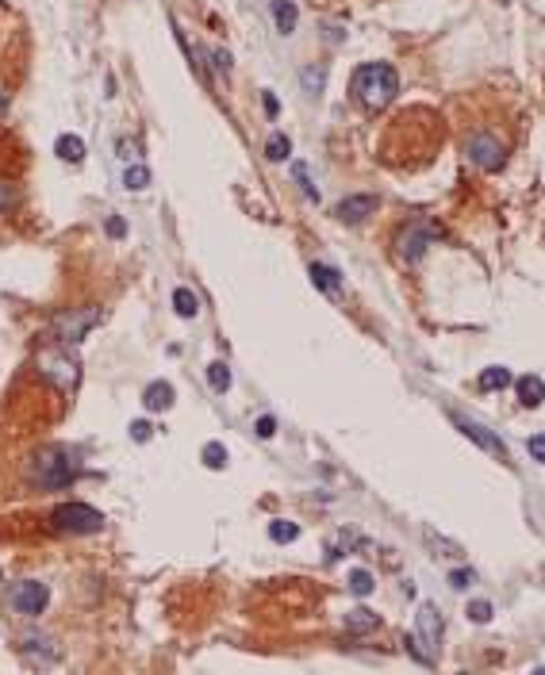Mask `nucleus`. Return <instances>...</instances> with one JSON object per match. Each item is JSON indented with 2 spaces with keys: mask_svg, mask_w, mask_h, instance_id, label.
<instances>
[{
  "mask_svg": "<svg viewBox=\"0 0 545 675\" xmlns=\"http://www.w3.org/2000/svg\"><path fill=\"white\" fill-rule=\"evenodd\" d=\"M211 62H215V70H219L223 77L231 73V54H227V50H211Z\"/></svg>",
  "mask_w": 545,
  "mask_h": 675,
  "instance_id": "72a5a7b5",
  "label": "nucleus"
},
{
  "mask_svg": "<svg viewBox=\"0 0 545 675\" xmlns=\"http://www.w3.org/2000/svg\"><path fill=\"white\" fill-rule=\"evenodd\" d=\"M108 234H111V238H123V234H127V223H123L119 215H111V219H108Z\"/></svg>",
  "mask_w": 545,
  "mask_h": 675,
  "instance_id": "c9c22d12",
  "label": "nucleus"
},
{
  "mask_svg": "<svg viewBox=\"0 0 545 675\" xmlns=\"http://www.w3.org/2000/svg\"><path fill=\"white\" fill-rule=\"evenodd\" d=\"M514 388H519V399H522V407H541L545 384H541V376H538V373H530V376L514 380Z\"/></svg>",
  "mask_w": 545,
  "mask_h": 675,
  "instance_id": "2eb2a0df",
  "label": "nucleus"
},
{
  "mask_svg": "<svg viewBox=\"0 0 545 675\" xmlns=\"http://www.w3.org/2000/svg\"><path fill=\"white\" fill-rule=\"evenodd\" d=\"M50 526L58 529V534H100L104 515L92 510L89 503H62V507H54Z\"/></svg>",
  "mask_w": 545,
  "mask_h": 675,
  "instance_id": "39448f33",
  "label": "nucleus"
},
{
  "mask_svg": "<svg viewBox=\"0 0 545 675\" xmlns=\"http://www.w3.org/2000/svg\"><path fill=\"white\" fill-rule=\"evenodd\" d=\"M296 180H299V185H304L307 199H319V188L312 185V180H307V169H304V165H296Z\"/></svg>",
  "mask_w": 545,
  "mask_h": 675,
  "instance_id": "473e14b6",
  "label": "nucleus"
},
{
  "mask_svg": "<svg viewBox=\"0 0 545 675\" xmlns=\"http://www.w3.org/2000/svg\"><path fill=\"white\" fill-rule=\"evenodd\" d=\"M511 368H503V365H492V368H484L480 373V388L484 392H503L507 384H511Z\"/></svg>",
  "mask_w": 545,
  "mask_h": 675,
  "instance_id": "aec40b11",
  "label": "nucleus"
},
{
  "mask_svg": "<svg viewBox=\"0 0 545 675\" xmlns=\"http://www.w3.org/2000/svg\"><path fill=\"white\" fill-rule=\"evenodd\" d=\"M426 541H430V545H434V549H441V556H461V545H457V541H446V537H438L434 534V529H426Z\"/></svg>",
  "mask_w": 545,
  "mask_h": 675,
  "instance_id": "a878e982",
  "label": "nucleus"
},
{
  "mask_svg": "<svg viewBox=\"0 0 545 675\" xmlns=\"http://www.w3.org/2000/svg\"><path fill=\"white\" fill-rule=\"evenodd\" d=\"M265 158L269 161H288L292 158V142H288V135H269V142H265Z\"/></svg>",
  "mask_w": 545,
  "mask_h": 675,
  "instance_id": "5701e85b",
  "label": "nucleus"
},
{
  "mask_svg": "<svg viewBox=\"0 0 545 675\" xmlns=\"http://www.w3.org/2000/svg\"><path fill=\"white\" fill-rule=\"evenodd\" d=\"M272 23H277L280 35H292L296 23H299V12L292 0H272Z\"/></svg>",
  "mask_w": 545,
  "mask_h": 675,
  "instance_id": "4468645a",
  "label": "nucleus"
},
{
  "mask_svg": "<svg viewBox=\"0 0 545 675\" xmlns=\"http://www.w3.org/2000/svg\"><path fill=\"white\" fill-rule=\"evenodd\" d=\"M323 81H326L323 70H304V89L307 92H319V89H323Z\"/></svg>",
  "mask_w": 545,
  "mask_h": 675,
  "instance_id": "cd10ccee",
  "label": "nucleus"
},
{
  "mask_svg": "<svg viewBox=\"0 0 545 675\" xmlns=\"http://www.w3.org/2000/svg\"><path fill=\"white\" fill-rule=\"evenodd\" d=\"M411 652L419 656L422 664H430L438 656V644H441V610L434 603H422L419 614H415V637H411Z\"/></svg>",
  "mask_w": 545,
  "mask_h": 675,
  "instance_id": "7ed1b4c3",
  "label": "nucleus"
},
{
  "mask_svg": "<svg viewBox=\"0 0 545 675\" xmlns=\"http://www.w3.org/2000/svg\"><path fill=\"white\" fill-rule=\"evenodd\" d=\"M123 188L127 192H143V188H150V169L143 165V161H131V165L123 169Z\"/></svg>",
  "mask_w": 545,
  "mask_h": 675,
  "instance_id": "6ab92c4d",
  "label": "nucleus"
},
{
  "mask_svg": "<svg viewBox=\"0 0 545 675\" xmlns=\"http://www.w3.org/2000/svg\"><path fill=\"white\" fill-rule=\"evenodd\" d=\"M104 311L100 307H62L54 315V338L65 341V346H77V341L89 338L92 326H100Z\"/></svg>",
  "mask_w": 545,
  "mask_h": 675,
  "instance_id": "20e7f679",
  "label": "nucleus"
},
{
  "mask_svg": "<svg viewBox=\"0 0 545 675\" xmlns=\"http://www.w3.org/2000/svg\"><path fill=\"white\" fill-rule=\"evenodd\" d=\"M46 603H50V591H46V583H39V579H23V583H16L12 595H8V606L23 618H39L46 610Z\"/></svg>",
  "mask_w": 545,
  "mask_h": 675,
  "instance_id": "0eeeda50",
  "label": "nucleus"
},
{
  "mask_svg": "<svg viewBox=\"0 0 545 675\" xmlns=\"http://www.w3.org/2000/svg\"><path fill=\"white\" fill-rule=\"evenodd\" d=\"M119 158H123V161H138V142L123 138V142H119Z\"/></svg>",
  "mask_w": 545,
  "mask_h": 675,
  "instance_id": "f704fd0d",
  "label": "nucleus"
},
{
  "mask_svg": "<svg viewBox=\"0 0 545 675\" xmlns=\"http://www.w3.org/2000/svg\"><path fill=\"white\" fill-rule=\"evenodd\" d=\"M208 384L215 388V392H227L231 388V368L223 365V361H211L208 365Z\"/></svg>",
  "mask_w": 545,
  "mask_h": 675,
  "instance_id": "393cba45",
  "label": "nucleus"
},
{
  "mask_svg": "<svg viewBox=\"0 0 545 675\" xmlns=\"http://www.w3.org/2000/svg\"><path fill=\"white\" fill-rule=\"evenodd\" d=\"M261 104H265V116H277V97H272V92H265V97H261Z\"/></svg>",
  "mask_w": 545,
  "mask_h": 675,
  "instance_id": "e433bc0d",
  "label": "nucleus"
},
{
  "mask_svg": "<svg viewBox=\"0 0 545 675\" xmlns=\"http://www.w3.org/2000/svg\"><path fill=\"white\" fill-rule=\"evenodd\" d=\"M453 422H457V430H461L465 437H473V441L480 445V449H488V453H492V457L507 461V445H503V441H500V437H495L492 430H488V426L473 422V418H461V415H453Z\"/></svg>",
  "mask_w": 545,
  "mask_h": 675,
  "instance_id": "1a4fd4ad",
  "label": "nucleus"
},
{
  "mask_svg": "<svg viewBox=\"0 0 545 675\" xmlns=\"http://www.w3.org/2000/svg\"><path fill=\"white\" fill-rule=\"evenodd\" d=\"M396 92H400V73L392 70L388 62H369L353 73V97L369 111L388 108V104L396 100Z\"/></svg>",
  "mask_w": 545,
  "mask_h": 675,
  "instance_id": "f03ea898",
  "label": "nucleus"
},
{
  "mask_svg": "<svg viewBox=\"0 0 545 675\" xmlns=\"http://www.w3.org/2000/svg\"><path fill=\"white\" fill-rule=\"evenodd\" d=\"M8 204H12V188H8V185H0V212H4Z\"/></svg>",
  "mask_w": 545,
  "mask_h": 675,
  "instance_id": "4c0bfd02",
  "label": "nucleus"
},
{
  "mask_svg": "<svg viewBox=\"0 0 545 675\" xmlns=\"http://www.w3.org/2000/svg\"><path fill=\"white\" fill-rule=\"evenodd\" d=\"M468 618H473L476 625H488V622H492V603H488V598H476V603H468Z\"/></svg>",
  "mask_w": 545,
  "mask_h": 675,
  "instance_id": "bb28decb",
  "label": "nucleus"
},
{
  "mask_svg": "<svg viewBox=\"0 0 545 675\" xmlns=\"http://www.w3.org/2000/svg\"><path fill=\"white\" fill-rule=\"evenodd\" d=\"M23 476H27L31 488H39V491H62L81 476V461L73 457L70 449H62V445H46V449H39L31 461H27Z\"/></svg>",
  "mask_w": 545,
  "mask_h": 675,
  "instance_id": "f257e3e1",
  "label": "nucleus"
},
{
  "mask_svg": "<svg viewBox=\"0 0 545 675\" xmlns=\"http://www.w3.org/2000/svg\"><path fill=\"white\" fill-rule=\"evenodd\" d=\"M430 234H434V231H430V226H407V231L400 234V258L415 265V261L422 258V253H426V246H430Z\"/></svg>",
  "mask_w": 545,
  "mask_h": 675,
  "instance_id": "9b49d317",
  "label": "nucleus"
},
{
  "mask_svg": "<svg viewBox=\"0 0 545 675\" xmlns=\"http://www.w3.org/2000/svg\"><path fill=\"white\" fill-rule=\"evenodd\" d=\"M307 273H312V284H315V288L331 292V296H334L338 288H342V273H338V269H331V265H323V261H315V265H312V269H307Z\"/></svg>",
  "mask_w": 545,
  "mask_h": 675,
  "instance_id": "dca6fc26",
  "label": "nucleus"
},
{
  "mask_svg": "<svg viewBox=\"0 0 545 675\" xmlns=\"http://www.w3.org/2000/svg\"><path fill=\"white\" fill-rule=\"evenodd\" d=\"M465 154H468V161H473L476 169H484V173H495V169L503 165V142L495 138L492 131H480V135L468 138Z\"/></svg>",
  "mask_w": 545,
  "mask_h": 675,
  "instance_id": "6e6552de",
  "label": "nucleus"
},
{
  "mask_svg": "<svg viewBox=\"0 0 545 675\" xmlns=\"http://www.w3.org/2000/svg\"><path fill=\"white\" fill-rule=\"evenodd\" d=\"M473 572H465V568H457V572H449V587H453V591H465L468 583H473Z\"/></svg>",
  "mask_w": 545,
  "mask_h": 675,
  "instance_id": "c85d7f7f",
  "label": "nucleus"
},
{
  "mask_svg": "<svg viewBox=\"0 0 545 675\" xmlns=\"http://www.w3.org/2000/svg\"><path fill=\"white\" fill-rule=\"evenodd\" d=\"M150 434H154V426H150L146 418H138V422H131V437H135V441H150Z\"/></svg>",
  "mask_w": 545,
  "mask_h": 675,
  "instance_id": "c756f323",
  "label": "nucleus"
},
{
  "mask_svg": "<svg viewBox=\"0 0 545 675\" xmlns=\"http://www.w3.org/2000/svg\"><path fill=\"white\" fill-rule=\"evenodd\" d=\"M35 368H39V376H46L54 388H62V392H70V388L77 384V376H81L77 357H70L65 349H43L39 361H35Z\"/></svg>",
  "mask_w": 545,
  "mask_h": 675,
  "instance_id": "423d86ee",
  "label": "nucleus"
},
{
  "mask_svg": "<svg viewBox=\"0 0 545 675\" xmlns=\"http://www.w3.org/2000/svg\"><path fill=\"white\" fill-rule=\"evenodd\" d=\"M253 430H258V437H272V434H277V418H272V415H261Z\"/></svg>",
  "mask_w": 545,
  "mask_h": 675,
  "instance_id": "7c9ffc66",
  "label": "nucleus"
},
{
  "mask_svg": "<svg viewBox=\"0 0 545 675\" xmlns=\"http://www.w3.org/2000/svg\"><path fill=\"white\" fill-rule=\"evenodd\" d=\"M54 154H58L62 161H70V165H77V161L84 158V142L77 135H62L58 142H54Z\"/></svg>",
  "mask_w": 545,
  "mask_h": 675,
  "instance_id": "f3484780",
  "label": "nucleus"
},
{
  "mask_svg": "<svg viewBox=\"0 0 545 675\" xmlns=\"http://www.w3.org/2000/svg\"><path fill=\"white\" fill-rule=\"evenodd\" d=\"M380 625V614H373L369 606H353V610H346V630L350 633H373Z\"/></svg>",
  "mask_w": 545,
  "mask_h": 675,
  "instance_id": "ddd939ff",
  "label": "nucleus"
},
{
  "mask_svg": "<svg viewBox=\"0 0 545 675\" xmlns=\"http://www.w3.org/2000/svg\"><path fill=\"white\" fill-rule=\"evenodd\" d=\"M173 311L181 319H196V315H200V300H196V292L192 288H177L173 292Z\"/></svg>",
  "mask_w": 545,
  "mask_h": 675,
  "instance_id": "a211bd4d",
  "label": "nucleus"
},
{
  "mask_svg": "<svg viewBox=\"0 0 545 675\" xmlns=\"http://www.w3.org/2000/svg\"><path fill=\"white\" fill-rule=\"evenodd\" d=\"M173 399H177V392H173V384H165V380H154V384H150L146 392H143L146 411H154V415L169 411V407H173Z\"/></svg>",
  "mask_w": 545,
  "mask_h": 675,
  "instance_id": "f8f14e48",
  "label": "nucleus"
},
{
  "mask_svg": "<svg viewBox=\"0 0 545 675\" xmlns=\"http://www.w3.org/2000/svg\"><path fill=\"white\" fill-rule=\"evenodd\" d=\"M346 587L357 595V598H365V595H373V587H377V579H373V572H365V568H353L350 576H346Z\"/></svg>",
  "mask_w": 545,
  "mask_h": 675,
  "instance_id": "4be33fe9",
  "label": "nucleus"
},
{
  "mask_svg": "<svg viewBox=\"0 0 545 675\" xmlns=\"http://www.w3.org/2000/svg\"><path fill=\"white\" fill-rule=\"evenodd\" d=\"M526 449H530V457H534V461H545V437H541V434H534L530 441H526Z\"/></svg>",
  "mask_w": 545,
  "mask_h": 675,
  "instance_id": "2f4dec72",
  "label": "nucleus"
},
{
  "mask_svg": "<svg viewBox=\"0 0 545 675\" xmlns=\"http://www.w3.org/2000/svg\"><path fill=\"white\" fill-rule=\"evenodd\" d=\"M269 537L277 541V545H292V541L299 537V526H296V522H288V518H272L269 522Z\"/></svg>",
  "mask_w": 545,
  "mask_h": 675,
  "instance_id": "412c9836",
  "label": "nucleus"
},
{
  "mask_svg": "<svg viewBox=\"0 0 545 675\" xmlns=\"http://www.w3.org/2000/svg\"><path fill=\"white\" fill-rule=\"evenodd\" d=\"M200 461L208 464V468H215V472L227 468V449H223V441H208V445H204V449H200Z\"/></svg>",
  "mask_w": 545,
  "mask_h": 675,
  "instance_id": "b1692460",
  "label": "nucleus"
},
{
  "mask_svg": "<svg viewBox=\"0 0 545 675\" xmlns=\"http://www.w3.org/2000/svg\"><path fill=\"white\" fill-rule=\"evenodd\" d=\"M334 215H338V223H365L369 215H377V196H369V192H361V196H346L342 204L334 207Z\"/></svg>",
  "mask_w": 545,
  "mask_h": 675,
  "instance_id": "9d476101",
  "label": "nucleus"
}]
</instances>
